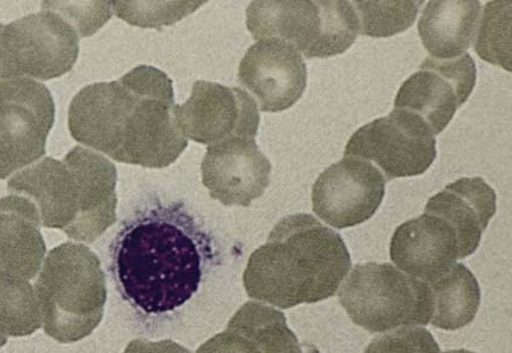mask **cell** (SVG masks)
Listing matches in <instances>:
<instances>
[{
  "instance_id": "obj_1",
  "label": "cell",
  "mask_w": 512,
  "mask_h": 353,
  "mask_svg": "<svg viewBox=\"0 0 512 353\" xmlns=\"http://www.w3.org/2000/svg\"><path fill=\"white\" fill-rule=\"evenodd\" d=\"M72 138L119 163L164 169L188 139L177 121L174 85L153 66L80 90L69 109Z\"/></svg>"
},
{
  "instance_id": "obj_2",
  "label": "cell",
  "mask_w": 512,
  "mask_h": 353,
  "mask_svg": "<svg viewBox=\"0 0 512 353\" xmlns=\"http://www.w3.org/2000/svg\"><path fill=\"white\" fill-rule=\"evenodd\" d=\"M207 233L178 206L147 210L111 245L110 271L129 306L145 315L176 311L193 297L213 258Z\"/></svg>"
},
{
  "instance_id": "obj_3",
  "label": "cell",
  "mask_w": 512,
  "mask_h": 353,
  "mask_svg": "<svg viewBox=\"0 0 512 353\" xmlns=\"http://www.w3.org/2000/svg\"><path fill=\"white\" fill-rule=\"evenodd\" d=\"M350 269L341 235L310 214H295L252 253L244 287L251 299L288 309L335 296Z\"/></svg>"
},
{
  "instance_id": "obj_4",
  "label": "cell",
  "mask_w": 512,
  "mask_h": 353,
  "mask_svg": "<svg viewBox=\"0 0 512 353\" xmlns=\"http://www.w3.org/2000/svg\"><path fill=\"white\" fill-rule=\"evenodd\" d=\"M116 184L110 160L77 146L63 160L45 158L17 173L8 190L28 198L46 226L92 243L116 221Z\"/></svg>"
},
{
  "instance_id": "obj_5",
  "label": "cell",
  "mask_w": 512,
  "mask_h": 353,
  "mask_svg": "<svg viewBox=\"0 0 512 353\" xmlns=\"http://www.w3.org/2000/svg\"><path fill=\"white\" fill-rule=\"evenodd\" d=\"M246 26L254 39L285 41L307 59L343 54L360 34L353 3L342 0L252 2Z\"/></svg>"
},
{
  "instance_id": "obj_6",
  "label": "cell",
  "mask_w": 512,
  "mask_h": 353,
  "mask_svg": "<svg viewBox=\"0 0 512 353\" xmlns=\"http://www.w3.org/2000/svg\"><path fill=\"white\" fill-rule=\"evenodd\" d=\"M339 287L338 299L357 326L372 333L430 324L428 284L390 263L356 265Z\"/></svg>"
},
{
  "instance_id": "obj_7",
  "label": "cell",
  "mask_w": 512,
  "mask_h": 353,
  "mask_svg": "<svg viewBox=\"0 0 512 353\" xmlns=\"http://www.w3.org/2000/svg\"><path fill=\"white\" fill-rule=\"evenodd\" d=\"M78 55L79 35L57 12L45 10L0 24V82L63 77Z\"/></svg>"
},
{
  "instance_id": "obj_8",
  "label": "cell",
  "mask_w": 512,
  "mask_h": 353,
  "mask_svg": "<svg viewBox=\"0 0 512 353\" xmlns=\"http://www.w3.org/2000/svg\"><path fill=\"white\" fill-rule=\"evenodd\" d=\"M437 156L433 130L421 117L394 109L361 127L348 141L344 157L372 161L386 182L423 175Z\"/></svg>"
},
{
  "instance_id": "obj_9",
  "label": "cell",
  "mask_w": 512,
  "mask_h": 353,
  "mask_svg": "<svg viewBox=\"0 0 512 353\" xmlns=\"http://www.w3.org/2000/svg\"><path fill=\"white\" fill-rule=\"evenodd\" d=\"M55 104L45 85L28 78L0 83V179L46 154Z\"/></svg>"
},
{
  "instance_id": "obj_10",
  "label": "cell",
  "mask_w": 512,
  "mask_h": 353,
  "mask_svg": "<svg viewBox=\"0 0 512 353\" xmlns=\"http://www.w3.org/2000/svg\"><path fill=\"white\" fill-rule=\"evenodd\" d=\"M477 83V67L466 53L453 60L425 59L398 91L394 109L410 111L427 123L434 135L447 128L467 102Z\"/></svg>"
},
{
  "instance_id": "obj_11",
  "label": "cell",
  "mask_w": 512,
  "mask_h": 353,
  "mask_svg": "<svg viewBox=\"0 0 512 353\" xmlns=\"http://www.w3.org/2000/svg\"><path fill=\"white\" fill-rule=\"evenodd\" d=\"M177 121L185 138L201 145L231 139H255L261 116L248 92L199 80L187 102L177 105Z\"/></svg>"
},
{
  "instance_id": "obj_12",
  "label": "cell",
  "mask_w": 512,
  "mask_h": 353,
  "mask_svg": "<svg viewBox=\"0 0 512 353\" xmlns=\"http://www.w3.org/2000/svg\"><path fill=\"white\" fill-rule=\"evenodd\" d=\"M386 183L378 167L369 161L344 157L322 172L314 183L313 212L336 229L359 226L378 212Z\"/></svg>"
},
{
  "instance_id": "obj_13",
  "label": "cell",
  "mask_w": 512,
  "mask_h": 353,
  "mask_svg": "<svg viewBox=\"0 0 512 353\" xmlns=\"http://www.w3.org/2000/svg\"><path fill=\"white\" fill-rule=\"evenodd\" d=\"M239 83L256 99L264 113H280L299 101L307 86L302 55L289 43L259 40L240 61Z\"/></svg>"
},
{
  "instance_id": "obj_14",
  "label": "cell",
  "mask_w": 512,
  "mask_h": 353,
  "mask_svg": "<svg viewBox=\"0 0 512 353\" xmlns=\"http://www.w3.org/2000/svg\"><path fill=\"white\" fill-rule=\"evenodd\" d=\"M202 182L224 206L249 207L270 184L271 164L255 139L236 138L208 147Z\"/></svg>"
},
{
  "instance_id": "obj_15",
  "label": "cell",
  "mask_w": 512,
  "mask_h": 353,
  "mask_svg": "<svg viewBox=\"0 0 512 353\" xmlns=\"http://www.w3.org/2000/svg\"><path fill=\"white\" fill-rule=\"evenodd\" d=\"M390 255L400 271L422 282L436 280L461 259L454 228L440 216L428 212L396 229Z\"/></svg>"
},
{
  "instance_id": "obj_16",
  "label": "cell",
  "mask_w": 512,
  "mask_h": 353,
  "mask_svg": "<svg viewBox=\"0 0 512 353\" xmlns=\"http://www.w3.org/2000/svg\"><path fill=\"white\" fill-rule=\"evenodd\" d=\"M425 212L440 216L458 235L461 259L478 250L497 212V195L483 178H460L430 198Z\"/></svg>"
},
{
  "instance_id": "obj_17",
  "label": "cell",
  "mask_w": 512,
  "mask_h": 353,
  "mask_svg": "<svg viewBox=\"0 0 512 353\" xmlns=\"http://www.w3.org/2000/svg\"><path fill=\"white\" fill-rule=\"evenodd\" d=\"M481 16L477 0H434L425 6L418 33L430 58L453 60L476 40Z\"/></svg>"
},
{
  "instance_id": "obj_18",
  "label": "cell",
  "mask_w": 512,
  "mask_h": 353,
  "mask_svg": "<svg viewBox=\"0 0 512 353\" xmlns=\"http://www.w3.org/2000/svg\"><path fill=\"white\" fill-rule=\"evenodd\" d=\"M425 283L431 299V325L455 331L470 325L476 318L481 301L480 287L464 264L456 263L446 274Z\"/></svg>"
},
{
  "instance_id": "obj_19",
  "label": "cell",
  "mask_w": 512,
  "mask_h": 353,
  "mask_svg": "<svg viewBox=\"0 0 512 353\" xmlns=\"http://www.w3.org/2000/svg\"><path fill=\"white\" fill-rule=\"evenodd\" d=\"M228 326L254 340L261 353H319L312 345L300 344L288 327L285 314L263 303H245Z\"/></svg>"
},
{
  "instance_id": "obj_20",
  "label": "cell",
  "mask_w": 512,
  "mask_h": 353,
  "mask_svg": "<svg viewBox=\"0 0 512 353\" xmlns=\"http://www.w3.org/2000/svg\"><path fill=\"white\" fill-rule=\"evenodd\" d=\"M511 5L507 0L486 3L474 49L479 58L511 72Z\"/></svg>"
},
{
  "instance_id": "obj_21",
  "label": "cell",
  "mask_w": 512,
  "mask_h": 353,
  "mask_svg": "<svg viewBox=\"0 0 512 353\" xmlns=\"http://www.w3.org/2000/svg\"><path fill=\"white\" fill-rule=\"evenodd\" d=\"M419 2H355L360 22V34L370 37H390L406 32L415 23Z\"/></svg>"
},
{
  "instance_id": "obj_22",
  "label": "cell",
  "mask_w": 512,
  "mask_h": 353,
  "mask_svg": "<svg viewBox=\"0 0 512 353\" xmlns=\"http://www.w3.org/2000/svg\"><path fill=\"white\" fill-rule=\"evenodd\" d=\"M205 3L196 2H113L117 17L132 26L160 28L171 26L199 9Z\"/></svg>"
},
{
  "instance_id": "obj_23",
  "label": "cell",
  "mask_w": 512,
  "mask_h": 353,
  "mask_svg": "<svg viewBox=\"0 0 512 353\" xmlns=\"http://www.w3.org/2000/svg\"><path fill=\"white\" fill-rule=\"evenodd\" d=\"M42 6L43 10L57 12L65 18L82 37L94 35L113 15L111 3L45 2Z\"/></svg>"
},
{
  "instance_id": "obj_24",
  "label": "cell",
  "mask_w": 512,
  "mask_h": 353,
  "mask_svg": "<svg viewBox=\"0 0 512 353\" xmlns=\"http://www.w3.org/2000/svg\"><path fill=\"white\" fill-rule=\"evenodd\" d=\"M365 353H440L427 328L405 327L373 340Z\"/></svg>"
},
{
  "instance_id": "obj_25",
  "label": "cell",
  "mask_w": 512,
  "mask_h": 353,
  "mask_svg": "<svg viewBox=\"0 0 512 353\" xmlns=\"http://www.w3.org/2000/svg\"><path fill=\"white\" fill-rule=\"evenodd\" d=\"M196 353H261L258 346L243 332L227 326L225 332L207 340Z\"/></svg>"
},
{
  "instance_id": "obj_26",
  "label": "cell",
  "mask_w": 512,
  "mask_h": 353,
  "mask_svg": "<svg viewBox=\"0 0 512 353\" xmlns=\"http://www.w3.org/2000/svg\"><path fill=\"white\" fill-rule=\"evenodd\" d=\"M126 353H191L184 346L172 342V340H162V342H148V340L138 339L129 345Z\"/></svg>"
},
{
  "instance_id": "obj_27",
  "label": "cell",
  "mask_w": 512,
  "mask_h": 353,
  "mask_svg": "<svg viewBox=\"0 0 512 353\" xmlns=\"http://www.w3.org/2000/svg\"><path fill=\"white\" fill-rule=\"evenodd\" d=\"M443 353H476V352H472V351H468V350H452V351H446Z\"/></svg>"
}]
</instances>
